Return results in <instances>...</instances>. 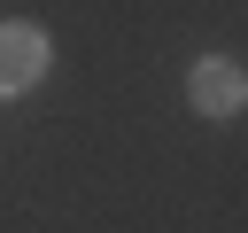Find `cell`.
Returning <instances> with one entry per match:
<instances>
[{
	"mask_svg": "<svg viewBox=\"0 0 248 233\" xmlns=\"http://www.w3.org/2000/svg\"><path fill=\"white\" fill-rule=\"evenodd\" d=\"M186 101H194L202 116H240V109H248V70L225 62V54H202V62L186 70Z\"/></svg>",
	"mask_w": 248,
	"mask_h": 233,
	"instance_id": "cell-1",
	"label": "cell"
},
{
	"mask_svg": "<svg viewBox=\"0 0 248 233\" xmlns=\"http://www.w3.org/2000/svg\"><path fill=\"white\" fill-rule=\"evenodd\" d=\"M39 70H46V31L39 23H0V93L39 85Z\"/></svg>",
	"mask_w": 248,
	"mask_h": 233,
	"instance_id": "cell-2",
	"label": "cell"
}]
</instances>
